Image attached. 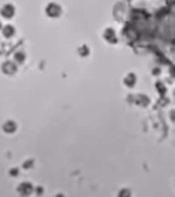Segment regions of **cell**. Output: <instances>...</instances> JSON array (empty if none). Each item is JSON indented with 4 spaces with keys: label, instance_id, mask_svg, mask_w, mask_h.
I'll return each instance as SVG.
<instances>
[{
    "label": "cell",
    "instance_id": "1",
    "mask_svg": "<svg viewBox=\"0 0 175 197\" xmlns=\"http://www.w3.org/2000/svg\"><path fill=\"white\" fill-rule=\"evenodd\" d=\"M13 12H15L13 6V5H10V4L4 5L3 8L1 9V13L5 17V18H10V17L13 15Z\"/></svg>",
    "mask_w": 175,
    "mask_h": 197
},
{
    "label": "cell",
    "instance_id": "3",
    "mask_svg": "<svg viewBox=\"0 0 175 197\" xmlns=\"http://www.w3.org/2000/svg\"><path fill=\"white\" fill-rule=\"evenodd\" d=\"M13 32H15V29H13L12 26H9V25L3 29V33L5 36H12L13 34Z\"/></svg>",
    "mask_w": 175,
    "mask_h": 197
},
{
    "label": "cell",
    "instance_id": "5",
    "mask_svg": "<svg viewBox=\"0 0 175 197\" xmlns=\"http://www.w3.org/2000/svg\"><path fill=\"white\" fill-rule=\"evenodd\" d=\"M0 27H1V24H0Z\"/></svg>",
    "mask_w": 175,
    "mask_h": 197
},
{
    "label": "cell",
    "instance_id": "2",
    "mask_svg": "<svg viewBox=\"0 0 175 197\" xmlns=\"http://www.w3.org/2000/svg\"><path fill=\"white\" fill-rule=\"evenodd\" d=\"M47 12L50 16H56V15H58V13H59V7L55 4H50L49 6H47Z\"/></svg>",
    "mask_w": 175,
    "mask_h": 197
},
{
    "label": "cell",
    "instance_id": "4",
    "mask_svg": "<svg viewBox=\"0 0 175 197\" xmlns=\"http://www.w3.org/2000/svg\"><path fill=\"white\" fill-rule=\"evenodd\" d=\"M15 128H16V126L13 125V123H7L6 125L4 126V129L6 130L7 132H12L15 130Z\"/></svg>",
    "mask_w": 175,
    "mask_h": 197
}]
</instances>
